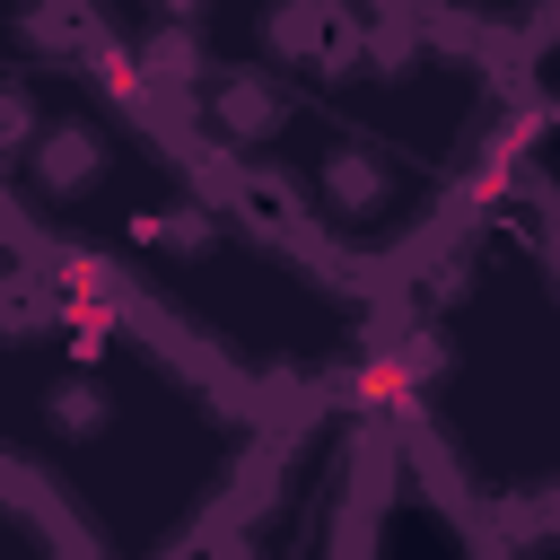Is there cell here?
<instances>
[{
	"instance_id": "6da1fadb",
	"label": "cell",
	"mask_w": 560,
	"mask_h": 560,
	"mask_svg": "<svg viewBox=\"0 0 560 560\" xmlns=\"http://www.w3.org/2000/svg\"><path fill=\"white\" fill-rule=\"evenodd\" d=\"M96 166H105V149H96V131H35V184L44 192H88L96 184Z\"/></svg>"
},
{
	"instance_id": "7a4b0ae2",
	"label": "cell",
	"mask_w": 560,
	"mask_h": 560,
	"mask_svg": "<svg viewBox=\"0 0 560 560\" xmlns=\"http://www.w3.org/2000/svg\"><path fill=\"white\" fill-rule=\"evenodd\" d=\"M210 114H219V131H228V140H262V131L280 122V96H271L254 70H236V79H219Z\"/></svg>"
},
{
	"instance_id": "3957f363",
	"label": "cell",
	"mask_w": 560,
	"mask_h": 560,
	"mask_svg": "<svg viewBox=\"0 0 560 560\" xmlns=\"http://www.w3.org/2000/svg\"><path fill=\"white\" fill-rule=\"evenodd\" d=\"M324 201L350 210V219H359V210H385V166H376L368 149H332V158H324Z\"/></svg>"
},
{
	"instance_id": "277c9868",
	"label": "cell",
	"mask_w": 560,
	"mask_h": 560,
	"mask_svg": "<svg viewBox=\"0 0 560 560\" xmlns=\"http://www.w3.org/2000/svg\"><path fill=\"white\" fill-rule=\"evenodd\" d=\"M44 420H52L61 438H96V429H105V394H96V385H52Z\"/></svg>"
},
{
	"instance_id": "5b68a950",
	"label": "cell",
	"mask_w": 560,
	"mask_h": 560,
	"mask_svg": "<svg viewBox=\"0 0 560 560\" xmlns=\"http://www.w3.org/2000/svg\"><path fill=\"white\" fill-rule=\"evenodd\" d=\"M131 236H140V245H175V254H184V245H201V236H210V210H158V219H131Z\"/></svg>"
},
{
	"instance_id": "8992f818",
	"label": "cell",
	"mask_w": 560,
	"mask_h": 560,
	"mask_svg": "<svg viewBox=\"0 0 560 560\" xmlns=\"http://www.w3.org/2000/svg\"><path fill=\"white\" fill-rule=\"evenodd\" d=\"M44 122H35V96L26 88H0V149H26Z\"/></svg>"
},
{
	"instance_id": "52a82bcc",
	"label": "cell",
	"mask_w": 560,
	"mask_h": 560,
	"mask_svg": "<svg viewBox=\"0 0 560 560\" xmlns=\"http://www.w3.org/2000/svg\"><path fill=\"white\" fill-rule=\"evenodd\" d=\"M166 9H175V18H192V9H201V0H166Z\"/></svg>"
}]
</instances>
